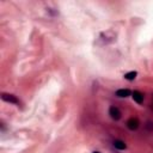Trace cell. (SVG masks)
<instances>
[{
    "mask_svg": "<svg viewBox=\"0 0 153 153\" xmlns=\"http://www.w3.org/2000/svg\"><path fill=\"white\" fill-rule=\"evenodd\" d=\"M130 94H131V92L128 88H121V90H117V92H116V96L121 97V98H126V97H128Z\"/></svg>",
    "mask_w": 153,
    "mask_h": 153,
    "instance_id": "5b68a950",
    "label": "cell"
},
{
    "mask_svg": "<svg viewBox=\"0 0 153 153\" xmlns=\"http://www.w3.org/2000/svg\"><path fill=\"white\" fill-rule=\"evenodd\" d=\"M114 146H115V148L121 149V151L127 148V145H126L124 141H122V140H115V141H114Z\"/></svg>",
    "mask_w": 153,
    "mask_h": 153,
    "instance_id": "8992f818",
    "label": "cell"
},
{
    "mask_svg": "<svg viewBox=\"0 0 153 153\" xmlns=\"http://www.w3.org/2000/svg\"><path fill=\"white\" fill-rule=\"evenodd\" d=\"M131 96H133V99L136 102V103H142L143 102V94L140 92V91H134L133 93H131Z\"/></svg>",
    "mask_w": 153,
    "mask_h": 153,
    "instance_id": "277c9868",
    "label": "cell"
},
{
    "mask_svg": "<svg viewBox=\"0 0 153 153\" xmlns=\"http://www.w3.org/2000/svg\"><path fill=\"white\" fill-rule=\"evenodd\" d=\"M109 115H110V117H111L112 120H115V121L120 120V118H121V116H122V114H121L120 109H118V108H116V106H111V108L109 109Z\"/></svg>",
    "mask_w": 153,
    "mask_h": 153,
    "instance_id": "6da1fadb",
    "label": "cell"
},
{
    "mask_svg": "<svg viewBox=\"0 0 153 153\" xmlns=\"http://www.w3.org/2000/svg\"><path fill=\"white\" fill-rule=\"evenodd\" d=\"M1 98H2V100H5V102H8V103H13V104H18L19 103V100L13 96V94H8V93H2L1 94Z\"/></svg>",
    "mask_w": 153,
    "mask_h": 153,
    "instance_id": "3957f363",
    "label": "cell"
},
{
    "mask_svg": "<svg viewBox=\"0 0 153 153\" xmlns=\"http://www.w3.org/2000/svg\"><path fill=\"white\" fill-rule=\"evenodd\" d=\"M136 75H137L136 72H128V73L124 74V78H126L127 80H134V79L136 78Z\"/></svg>",
    "mask_w": 153,
    "mask_h": 153,
    "instance_id": "52a82bcc",
    "label": "cell"
},
{
    "mask_svg": "<svg viewBox=\"0 0 153 153\" xmlns=\"http://www.w3.org/2000/svg\"><path fill=\"white\" fill-rule=\"evenodd\" d=\"M139 124H140V122H139V120H137L136 117H130V118L127 121V127H128L130 130H136V129L139 128Z\"/></svg>",
    "mask_w": 153,
    "mask_h": 153,
    "instance_id": "7a4b0ae2",
    "label": "cell"
},
{
    "mask_svg": "<svg viewBox=\"0 0 153 153\" xmlns=\"http://www.w3.org/2000/svg\"><path fill=\"white\" fill-rule=\"evenodd\" d=\"M92 153H100V152H97V151H94V152H92Z\"/></svg>",
    "mask_w": 153,
    "mask_h": 153,
    "instance_id": "ba28073f",
    "label": "cell"
}]
</instances>
